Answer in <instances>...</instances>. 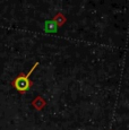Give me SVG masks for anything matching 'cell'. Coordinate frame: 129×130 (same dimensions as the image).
Segmentation results:
<instances>
[{
	"mask_svg": "<svg viewBox=\"0 0 129 130\" xmlns=\"http://www.w3.org/2000/svg\"><path fill=\"white\" fill-rule=\"evenodd\" d=\"M38 66V63H35V66L33 67V68L31 69V71L28 72L27 75H21V76H18L16 79L13 82V86L15 88L17 89V91L19 92L21 94H24L26 93L27 91L29 89V87H31V82H29V75L32 74V71L34 70V68Z\"/></svg>",
	"mask_w": 129,
	"mask_h": 130,
	"instance_id": "cell-1",
	"label": "cell"
},
{
	"mask_svg": "<svg viewBox=\"0 0 129 130\" xmlns=\"http://www.w3.org/2000/svg\"><path fill=\"white\" fill-rule=\"evenodd\" d=\"M44 31L45 33H56L58 31V24L56 21H46L44 23Z\"/></svg>",
	"mask_w": 129,
	"mask_h": 130,
	"instance_id": "cell-2",
	"label": "cell"
}]
</instances>
